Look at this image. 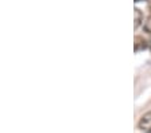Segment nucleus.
Listing matches in <instances>:
<instances>
[{"instance_id": "obj_2", "label": "nucleus", "mask_w": 151, "mask_h": 133, "mask_svg": "<svg viewBox=\"0 0 151 133\" xmlns=\"http://www.w3.org/2000/svg\"><path fill=\"white\" fill-rule=\"evenodd\" d=\"M147 46H148V43L146 42V39H143L142 36H135V43H134V48H135L136 53H138V51H140V50H145Z\"/></svg>"}, {"instance_id": "obj_4", "label": "nucleus", "mask_w": 151, "mask_h": 133, "mask_svg": "<svg viewBox=\"0 0 151 133\" xmlns=\"http://www.w3.org/2000/svg\"><path fill=\"white\" fill-rule=\"evenodd\" d=\"M143 28H145V31H146V32L151 34V16H148L147 19H146L145 24H143Z\"/></svg>"}, {"instance_id": "obj_5", "label": "nucleus", "mask_w": 151, "mask_h": 133, "mask_svg": "<svg viewBox=\"0 0 151 133\" xmlns=\"http://www.w3.org/2000/svg\"><path fill=\"white\" fill-rule=\"evenodd\" d=\"M148 47H150V50H151V39L148 41Z\"/></svg>"}, {"instance_id": "obj_3", "label": "nucleus", "mask_w": 151, "mask_h": 133, "mask_svg": "<svg viewBox=\"0 0 151 133\" xmlns=\"http://www.w3.org/2000/svg\"><path fill=\"white\" fill-rule=\"evenodd\" d=\"M134 15H135V23H134V27H135V28H138L139 26L143 23V14H142L140 11L138 10V8H135V12H134Z\"/></svg>"}, {"instance_id": "obj_1", "label": "nucleus", "mask_w": 151, "mask_h": 133, "mask_svg": "<svg viewBox=\"0 0 151 133\" xmlns=\"http://www.w3.org/2000/svg\"><path fill=\"white\" fill-rule=\"evenodd\" d=\"M138 128L142 132L151 133V112H147L140 117L138 122Z\"/></svg>"}]
</instances>
